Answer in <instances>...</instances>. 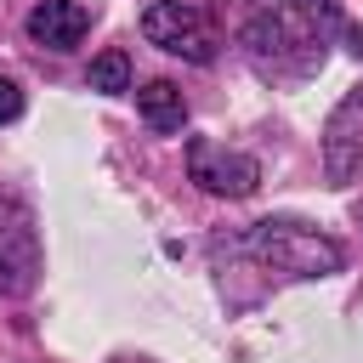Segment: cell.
I'll list each match as a JSON object with an SVG mask.
<instances>
[{
  "instance_id": "cell-1",
  "label": "cell",
  "mask_w": 363,
  "mask_h": 363,
  "mask_svg": "<svg viewBox=\"0 0 363 363\" xmlns=\"http://www.w3.org/2000/svg\"><path fill=\"white\" fill-rule=\"evenodd\" d=\"M244 244H250V255L261 267L295 272V278H323V272L340 267V244L312 233V227H301V221H261V227H250Z\"/></svg>"
},
{
  "instance_id": "cell-2",
  "label": "cell",
  "mask_w": 363,
  "mask_h": 363,
  "mask_svg": "<svg viewBox=\"0 0 363 363\" xmlns=\"http://www.w3.org/2000/svg\"><path fill=\"white\" fill-rule=\"evenodd\" d=\"M142 34L187 62H210L216 57V23L199 0H159L142 11Z\"/></svg>"
},
{
  "instance_id": "cell-3",
  "label": "cell",
  "mask_w": 363,
  "mask_h": 363,
  "mask_svg": "<svg viewBox=\"0 0 363 363\" xmlns=\"http://www.w3.org/2000/svg\"><path fill=\"white\" fill-rule=\"evenodd\" d=\"M40 272V233L34 216L17 199H0V289L6 295H28Z\"/></svg>"
},
{
  "instance_id": "cell-4",
  "label": "cell",
  "mask_w": 363,
  "mask_h": 363,
  "mask_svg": "<svg viewBox=\"0 0 363 363\" xmlns=\"http://www.w3.org/2000/svg\"><path fill=\"white\" fill-rule=\"evenodd\" d=\"M187 170H193V182H199L204 193H221V199H244V193H255V182H261V164H255L250 153H227V147H216V142H193V147H187Z\"/></svg>"
},
{
  "instance_id": "cell-5",
  "label": "cell",
  "mask_w": 363,
  "mask_h": 363,
  "mask_svg": "<svg viewBox=\"0 0 363 363\" xmlns=\"http://www.w3.org/2000/svg\"><path fill=\"white\" fill-rule=\"evenodd\" d=\"M323 164H329V176H335V182H346V176L363 164V85L335 108L329 136H323Z\"/></svg>"
},
{
  "instance_id": "cell-6",
  "label": "cell",
  "mask_w": 363,
  "mask_h": 363,
  "mask_svg": "<svg viewBox=\"0 0 363 363\" xmlns=\"http://www.w3.org/2000/svg\"><path fill=\"white\" fill-rule=\"evenodd\" d=\"M85 28H91V11H85V6H74V0H40V6L28 11V34H34L40 45H51V51L79 45V40H85Z\"/></svg>"
},
{
  "instance_id": "cell-7",
  "label": "cell",
  "mask_w": 363,
  "mask_h": 363,
  "mask_svg": "<svg viewBox=\"0 0 363 363\" xmlns=\"http://www.w3.org/2000/svg\"><path fill=\"white\" fill-rule=\"evenodd\" d=\"M136 108H142V119H147V130H182V119H187V102H182V91L170 85V79H153V85H142L136 91Z\"/></svg>"
},
{
  "instance_id": "cell-8",
  "label": "cell",
  "mask_w": 363,
  "mask_h": 363,
  "mask_svg": "<svg viewBox=\"0 0 363 363\" xmlns=\"http://www.w3.org/2000/svg\"><path fill=\"white\" fill-rule=\"evenodd\" d=\"M91 91H108V96L130 91V57H125V51H102V57L91 62Z\"/></svg>"
},
{
  "instance_id": "cell-9",
  "label": "cell",
  "mask_w": 363,
  "mask_h": 363,
  "mask_svg": "<svg viewBox=\"0 0 363 363\" xmlns=\"http://www.w3.org/2000/svg\"><path fill=\"white\" fill-rule=\"evenodd\" d=\"M17 113H23V91H17L11 79H0V125H11Z\"/></svg>"
},
{
  "instance_id": "cell-10",
  "label": "cell",
  "mask_w": 363,
  "mask_h": 363,
  "mask_svg": "<svg viewBox=\"0 0 363 363\" xmlns=\"http://www.w3.org/2000/svg\"><path fill=\"white\" fill-rule=\"evenodd\" d=\"M119 363H130V357H119ZM136 363H147V357H136Z\"/></svg>"
}]
</instances>
